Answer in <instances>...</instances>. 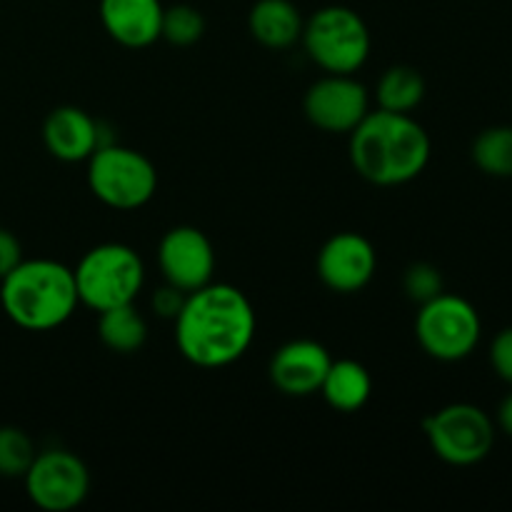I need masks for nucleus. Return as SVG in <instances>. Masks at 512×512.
Masks as SVG:
<instances>
[{"instance_id":"9d476101","label":"nucleus","mask_w":512,"mask_h":512,"mask_svg":"<svg viewBox=\"0 0 512 512\" xmlns=\"http://www.w3.org/2000/svg\"><path fill=\"white\" fill-rule=\"evenodd\" d=\"M305 118L325 133H353L370 113V93L355 75L325 73L308 88Z\"/></svg>"},{"instance_id":"2eb2a0df","label":"nucleus","mask_w":512,"mask_h":512,"mask_svg":"<svg viewBox=\"0 0 512 512\" xmlns=\"http://www.w3.org/2000/svg\"><path fill=\"white\" fill-rule=\"evenodd\" d=\"M160 0H100V23L123 48H148L163 28Z\"/></svg>"},{"instance_id":"4468645a","label":"nucleus","mask_w":512,"mask_h":512,"mask_svg":"<svg viewBox=\"0 0 512 512\" xmlns=\"http://www.w3.org/2000/svg\"><path fill=\"white\" fill-rule=\"evenodd\" d=\"M43 143L53 158L63 163H83L110 140H103V128L93 115L75 105H63L45 118Z\"/></svg>"},{"instance_id":"f257e3e1","label":"nucleus","mask_w":512,"mask_h":512,"mask_svg":"<svg viewBox=\"0 0 512 512\" xmlns=\"http://www.w3.org/2000/svg\"><path fill=\"white\" fill-rule=\"evenodd\" d=\"M173 323L180 355L205 370L238 363L258 328L248 295L228 283H208L188 293Z\"/></svg>"},{"instance_id":"f03ea898","label":"nucleus","mask_w":512,"mask_h":512,"mask_svg":"<svg viewBox=\"0 0 512 512\" xmlns=\"http://www.w3.org/2000/svg\"><path fill=\"white\" fill-rule=\"evenodd\" d=\"M430 135L410 113L370 110L350 133V163L355 173L380 188H395L418 178L430 163Z\"/></svg>"},{"instance_id":"ddd939ff","label":"nucleus","mask_w":512,"mask_h":512,"mask_svg":"<svg viewBox=\"0 0 512 512\" xmlns=\"http://www.w3.org/2000/svg\"><path fill=\"white\" fill-rule=\"evenodd\" d=\"M330 358L328 348L315 340L300 338L280 345L270 358V380L275 388L288 398H308L318 393L323 385L325 373H328Z\"/></svg>"},{"instance_id":"dca6fc26","label":"nucleus","mask_w":512,"mask_h":512,"mask_svg":"<svg viewBox=\"0 0 512 512\" xmlns=\"http://www.w3.org/2000/svg\"><path fill=\"white\" fill-rule=\"evenodd\" d=\"M303 25V15L290 0H258L248 15L250 35L270 50H285L298 43Z\"/></svg>"},{"instance_id":"4be33fe9","label":"nucleus","mask_w":512,"mask_h":512,"mask_svg":"<svg viewBox=\"0 0 512 512\" xmlns=\"http://www.w3.org/2000/svg\"><path fill=\"white\" fill-rule=\"evenodd\" d=\"M205 33V18L198 8L193 5H173V8L163 10V28H160V38L168 40L170 45L178 48H188L195 45Z\"/></svg>"},{"instance_id":"bb28decb","label":"nucleus","mask_w":512,"mask_h":512,"mask_svg":"<svg viewBox=\"0 0 512 512\" xmlns=\"http://www.w3.org/2000/svg\"><path fill=\"white\" fill-rule=\"evenodd\" d=\"M498 425H500V430H503L505 435H510V438H512V393L503 400V403H500Z\"/></svg>"},{"instance_id":"0eeeda50","label":"nucleus","mask_w":512,"mask_h":512,"mask_svg":"<svg viewBox=\"0 0 512 512\" xmlns=\"http://www.w3.org/2000/svg\"><path fill=\"white\" fill-rule=\"evenodd\" d=\"M480 335L483 323L475 305L453 293H440L438 298L423 303L415 318V338L420 348L440 363H458L473 355Z\"/></svg>"},{"instance_id":"f3484780","label":"nucleus","mask_w":512,"mask_h":512,"mask_svg":"<svg viewBox=\"0 0 512 512\" xmlns=\"http://www.w3.org/2000/svg\"><path fill=\"white\" fill-rule=\"evenodd\" d=\"M318 393L338 413H358L373 395V378L358 360H333Z\"/></svg>"},{"instance_id":"6e6552de","label":"nucleus","mask_w":512,"mask_h":512,"mask_svg":"<svg viewBox=\"0 0 512 512\" xmlns=\"http://www.w3.org/2000/svg\"><path fill=\"white\" fill-rule=\"evenodd\" d=\"M430 450L443 463L470 468L483 463L495 445V423L483 408L470 403H450L423 420Z\"/></svg>"},{"instance_id":"5701e85b","label":"nucleus","mask_w":512,"mask_h":512,"mask_svg":"<svg viewBox=\"0 0 512 512\" xmlns=\"http://www.w3.org/2000/svg\"><path fill=\"white\" fill-rule=\"evenodd\" d=\"M403 288H405V295L420 305L438 298L440 293H445L443 275H440V270L430 263L410 265V268L405 270Z\"/></svg>"},{"instance_id":"393cba45","label":"nucleus","mask_w":512,"mask_h":512,"mask_svg":"<svg viewBox=\"0 0 512 512\" xmlns=\"http://www.w3.org/2000/svg\"><path fill=\"white\" fill-rule=\"evenodd\" d=\"M185 298H188V293H183V290H178V288H173V285L165 283L163 288L153 295V310L160 315V318L175 320L178 318L180 308H183Z\"/></svg>"},{"instance_id":"423d86ee","label":"nucleus","mask_w":512,"mask_h":512,"mask_svg":"<svg viewBox=\"0 0 512 512\" xmlns=\"http://www.w3.org/2000/svg\"><path fill=\"white\" fill-rule=\"evenodd\" d=\"M88 188L108 208L138 210L153 200L158 170L140 150L105 143L88 158Z\"/></svg>"},{"instance_id":"39448f33","label":"nucleus","mask_w":512,"mask_h":512,"mask_svg":"<svg viewBox=\"0 0 512 512\" xmlns=\"http://www.w3.org/2000/svg\"><path fill=\"white\" fill-rule=\"evenodd\" d=\"M308 58L323 73L355 75L368 63L370 30L365 20L345 5H328L310 15L300 35Z\"/></svg>"},{"instance_id":"b1692460","label":"nucleus","mask_w":512,"mask_h":512,"mask_svg":"<svg viewBox=\"0 0 512 512\" xmlns=\"http://www.w3.org/2000/svg\"><path fill=\"white\" fill-rule=\"evenodd\" d=\"M490 363H493L498 378L512 388V328L500 330L495 335L493 345H490Z\"/></svg>"},{"instance_id":"20e7f679","label":"nucleus","mask_w":512,"mask_h":512,"mask_svg":"<svg viewBox=\"0 0 512 512\" xmlns=\"http://www.w3.org/2000/svg\"><path fill=\"white\" fill-rule=\"evenodd\" d=\"M73 275L78 300L95 313L135 303L145 285L143 258L123 243L90 248L73 268Z\"/></svg>"},{"instance_id":"1a4fd4ad","label":"nucleus","mask_w":512,"mask_h":512,"mask_svg":"<svg viewBox=\"0 0 512 512\" xmlns=\"http://www.w3.org/2000/svg\"><path fill=\"white\" fill-rule=\"evenodd\" d=\"M23 480L30 503L45 512L80 508L90 493V473L85 463L75 453L60 448L35 455Z\"/></svg>"},{"instance_id":"9b49d317","label":"nucleus","mask_w":512,"mask_h":512,"mask_svg":"<svg viewBox=\"0 0 512 512\" xmlns=\"http://www.w3.org/2000/svg\"><path fill=\"white\" fill-rule=\"evenodd\" d=\"M158 265L165 283L183 293L213 283L215 248L203 230L193 225H175L158 245Z\"/></svg>"},{"instance_id":"a211bd4d","label":"nucleus","mask_w":512,"mask_h":512,"mask_svg":"<svg viewBox=\"0 0 512 512\" xmlns=\"http://www.w3.org/2000/svg\"><path fill=\"white\" fill-rule=\"evenodd\" d=\"M98 338L118 355L138 353L148 340V323L133 303L98 313Z\"/></svg>"},{"instance_id":"412c9836","label":"nucleus","mask_w":512,"mask_h":512,"mask_svg":"<svg viewBox=\"0 0 512 512\" xmlns=\"http://www.w3.org/2000/svg\"><path fill=\"white\" fill-rule=\"evenodd\" d=\"M35 455V445L25 430L13 425L0 428V478H23Z\"/></svg>"},{"instance_id":"6ab92c4d","label":"nucleus","mask_w":512,"mask_h":512,"mask_svg":"<svg viewBox=\"0 0 512 512\" xmlns=\"http://www.w3.org/2000/svg\"><path fill=\"white\" fill-rule=\"evenodd\" d=\"M375 98H378L380 110H390V113H410L423 103L425 98V80L410 65H393L385 70L375 88Z\"/></svg>"},{"instance_id":"a878e982","label":"nucleus","mask_w":512,"mask_h":512,"mask_svg":"<svg viewBox=\"0 0 512 512\" xmlns=\"http://www.w3.org/2000/svg\"><path fill=\"white\" fill-rule=\"evenodd\" d=\"M23 260V248H20V240L15 238L10 230L0 228V280L15 268V265Z\"/></svg>"},{"instance_id":"aec40b11","label":"nucleus","mask_w":512,"mask_h":512,"mask_svg":"<svg viewBox=\"0 0 512 512\" xmlns=\"http://www.w3.org/2000/svg\"><path fill=\"white\" fill-rule=\"evenodd\" d=\"M473 163L493 178H512V125L485 128L473 143Z\"/></svg>"},{"instance_id":"f8f14e48","label":"nucleus","mask_w":512,"mask_h":512,"mask_svg":"<svg viewBox=\"0 0 512 512\" xmlns=\"http://www.w3.org/2000/svg\"><path fill=\"white\" fill-rule=\"evenodd\" d=\"M320 283L340 295H353L368 288L378 270V253L360 233H335L325 240L315 260Z\"/></svg>"},{"instance_id":"7ed1b4c3","label":"nucleus","mask_w":512,"mask_h":512,"mask_svg":"<svg viewBox=\"0 0 512 512\" xmlns=\"http://www.w3.org/2000/svg\"><path fill=\"white\" fill-rule=\"evenodd\" d=\"M0 305L18 328L30 333L60 328L80 305L73 268L50 258H23L0 280Z\"/></svg>"}]
</instances>
